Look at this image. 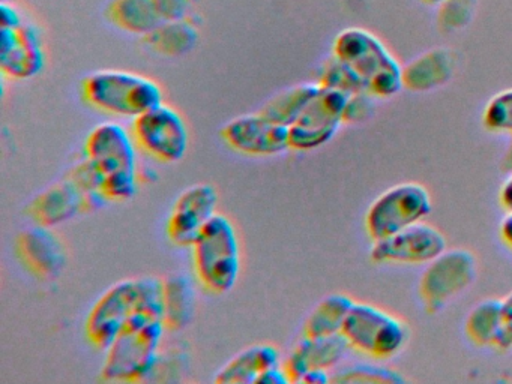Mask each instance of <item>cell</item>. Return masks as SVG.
Instances as JSON below:
<instances>
[{
    "mask_svg": "<svg viewBox=\"0 0 512 384\" xmlns=\"http://www.w3.org/2000/svg\"><path fill=\"white\" fill-rule=\"evenodd\" d=\"M329 381H332V377L326 369H311L301 378L299 383L325 384L329 383Z\"/></svg>",
    "mask_w": 512,
    "mask_h": 384,
    "instance_id": "cell-36",
    "label": "cell"
},
{
    "mask_svg": "<svg viewBox=\"0 0 512 384\" xmlns=\"http://www.w3.org/2000/svg\"><path fill=\"white\" fill-rule=\"evenodd\" d=\"M446 248L442 231L427 222H416L392 236L376 240L371 258L376 263L428 264Z\"/></svg>",
    "mask_w": 512,
    "mask_h": 384,
    "instance_id": "cell-11",
    "label": "cell"
},
{
    "mask_svg": "<svg viewBox=\"0 0 512 384\" xmlns=\"http://www.w3.org/2000/svg\"><path fill=\"white\" fill-rule=\"evenodd\" d=\"M478 263L472 252L463 248L445 249L428 263L419 279V297L428 314L442 311L455 297L475 282Z\"/></svg>",
    "mask_w": 512,
    "mask_h": 384,
    "instance_id": "cell-8",
    "label": "cell"
},
{
    "mask_svg": "<svg viewBox=\"0 0 512 384\" xmlns=\"http://www.w3.org/2000/svg\"><path fill=\"white\" fill-rule=\"evenodd\" d=\"M482 119L491 131L512 134V89L493 96L485 107Z\"/></svg>",
    "mask_w": 512,
    "mask_h": 384,
    "instance_id": "cell-29",
    "label": "cell"
},
{
    "mask_svg": "<svg viewBox=\"0 0 512 384\" xmlns=\"http://www.w3.org/2000/svg\"><path fill=\"white\" fill-rule=\"evenodd\" d=\"M505 170H512V147L509 149V152L506 153Z\"/></svg>",
    "mask_w": 512,
    "mask_h": 384,
    "instance_id": "cell-39",
    "label": "cell"
},
{
    "mask_svg": "<svg viewBox=\"0 0 512 384\" xmlns=\"http://www.w3.org/2000/svg\"><path fill=\"white\" fill-rule=\"evenodd\" d=\"M46 63L40 32L23 21L17 27L0 29V69L17 80L35 77Z\"/></svg>",
    "mask_w": 512,
    "mask_h": 384,
    "instance_id": "cell-14",
    "label": "cell"
},
{
    "mask_svg": "<svg viewBox=\"0 0 512 384\" xmlns=\"http://www.w3.org/2000/svg\"><path fill=\"white\" fill-rule=\"evenodd\" d=\"M20 263L41 279L56 278L67 264V251L58 236L44 225H35L17 236Z\"/></svg>",
    "mask_w": 512,
    "mask_h": 384,
    "instance_id": "cell-16",
    "label": "cell"
},
{
    "mask_svg": "<svg viewBox=\"0 0 512 384\" xmlns=\"http://www.w3.org/2000/svg\"><path fill=\"white\" fill-rule=\"evenodd\" d=\"M218 195L211 185L197 183L176 198L167 218V236L178 246H191L217 210Z\"/></svg>",
    "mask_w": 512,
    "mask_h": 384,
    "instance_id": "cell-13",
    "label": "cell"
},
{
    "mask_svg": "<svg viewBox=\"0 0 512 384\" xmlns=\"http://www.w3.org/2000/svg\"><path fill=\"white\" fill-rule=\"evenodd\" d=\"M319 84L323 87H329V89L340 90V92L349 96L356 95V93H368L358 75L346 63L337 59L334 54L323 65Z\"/></svg>",
    "mask_w": 512,
    "mask_h": 384,
    "instance_id": "cell-27",
    "label": "cell"
},
{
    "mask_svg": "<svg viewBox=\"0 0 512 384\" xmlns=\"http://www.w3.org/2000/svg\"><path fill=\"white\" fill-rule=\"evenodd\" d=\"M82 93L97 110L133 119L163 102V89L157 81L121 69L92 72L83 80Z\"/></svg>",
    "mask_w": 512,
    "mask_h": 384,
    "instance_id": "cell-5",
    "label": "cell"
},
{
    "mask_svg": "<svg viewBox=\"0 0 512 384\" xmlns=\"http://www.w3.org/2000/svg\"><path fill=\"white\" fill-rule=\"evenodd\" d=\"M85 209V192L73 179L67 177L38 194L29 203L26 213L35 224L52 228L62 222L70 221L79 213L85 212Z\"/></svg>",
    "mask_w": 512,
    "mask_h": 384,
    "instance_id": "cell-17",
    "label": "cell"
},
{
    "mask_svg": "<svg viewBox=\"0 0 512 384\" xmlns=\"http://www.w3.org/2000/svg\"><path fill=\"white\" fill-rule=\"evenodd\" d=\"M370 93H356L347 101L346 111H344V122H362L370 117L371 105Z\"/></svg>",
    "mask_w": 512,
    "mask_h": 384,
    "instance_id": "cell-32",
    "label": "cell"
},
{
    "mask_svg": "<svg viewBox=\"0 0 512 384\" xmlns=\"http://www.w3.org/2000/svg\"><path fill=\"white\" fill-rule=\"evenodd\" d=\"M163 21L184 20L193 6V0H152Z\"/></svg>",
    "mask_w": 512,
    "mask_h": 384,
    "instance_id": "cell-33",
    "label": "cell"
},
{
    "mask_svg": "<svg viewBox=\"0 0 512 384\" xmlns=\"http://www.w3.org/2000/svg\"><path fill=\"white\" fill-rule=\"evenodd\" d=\"M256 383L259 384H289L292 383L290 381L289 375L284 371L283 366L277 365L274 368H269L268 371L263 372L259 378H257Z\"/></svg>",
    "mask_w": 512,
    "mask_h": 384,
    "instance_id": "cell-34",
    "label": "cell"
},
{
    "mask_svg": "<svg viewBox=\"0 0 512 384\" xmlns=\"http://www.w3.org/2000/svg\"><path fill=\"white\" fill-rule=\"evenodd\" d=\"M500 203L508 212H512V174L500 189Z\"/></svg>",
    "mask_w": 512,
    "mask_h": 384,
    "instance_id": "cell-37",
    "label": "cell"
},
{
    "mask_svg": "<svg viewBox=\"0 0 512 384\" xmlns=\"http://www.w3.org/2000/svg\"><path fill=\"white\" fill-rule=\"evenodd\" d=\"M500 323L494 348L497 350H509L512 348V293L505 299H500Z\"/></svg>",
    "mask_w": 512,
    "mask_h": 384,
    "instance_id": "cell-31",
    "label": "cell"
},
{
    "mask_svg": "<svg viewBox=\"0 0 512 384\" xmlns=\"http://www.w3.org/2000/svg\"><path fill=\"white\" fill-rule=\"evenodd\" d=\"M353 303L355 300L346 294L334 293L323 297L305 320L304 329H302L304 336L319 338V336L340 335Z\"/></svg>",
    "mask_w": 512,
    "mask_h": 384,
    "instance_id": "cell-22",
    "label": "cell"
},
{
    "mask_svg": "<svg viewBox=\"0 0 512 384\" xmlns=\"http://www.w3.org/2000/svg\"><path fill=\"white\" fill-rule=\"evenodd\" d=\"M199 41V30L188 18L164 21L157 29L143 36V42L155 53L179 57L190 53Z\"/></svg>",
    "mask_w": 512,
    "mask_h": 384,
    "instance_id": "cell-23",
    "label": "cell"
},
{
    "mask_svg": "<svg viewBox=\"0 0 512 384\" xmlns=\"http://www.w3.org/2000/svg\"><path fill=\"white\" fill-rule=\"evenodd\" d=\"M319 90V83L296 84L272 96L259 111L272 122L290 128L299 119L307 105L313 101Z\"/></svg>",
    "mask_w": 512,
    "mask_h": 384,
    "instance_id": "cell-25",
    "label": "cell"
},
{
    "mask_svg": "<svg viewBox=\"0 0 512 384\" xmlns=\"http://www.w3.org/2000/svg\"><path fill=\"white\" fill-rule=\"evenodd\" d=\"M349 344L343 333L332 336H319V338H310L304 336L293 348L292 353L284 360V371L289 375L292 383H299L301 378L311 369H329L334 368L344 354H346Z\"/></svg>",
    "mask_w": 512,
    "mask_h": 384,
    "instance_id": "cell-18",
    "label": "cell"
},
{
    "mask_svg": "<svg viewBox=\"0 0 512 384\" xmlns=\"http://www.w3.org/2000/svg\"><path fill=\"white\" fill-rule=\"evenodd\" d=\"M500 299H485L470 309L466 333L479 347H494L500 323Z\"/></svg>",
    "mask_w": 512,
    "mask_h": 384,
    "instance_id": "cell-26",
    "label": "cell"
},
{
    "mask_svg": "<svg viewBox=\"0 0 512 384\" xmlns=\"http://www.w3.org/2000/svg\"><path fill=\"white\" fill-rule=\"evenodd\" d=\"M337 383H404L406 378L394 369L377 365H355L341 369L332 377Z\"/></svg>",
    "mask_w": 512,
    "mask_h": 384,
    "instance_id": "cell-28",
    "label": "cell"
},
{
    "mask_svg": "<svg viewBox=\"0 0 512 384\" xmlns=\"http://www.w3.org/2000/svg\"><path fill=\"white\" fill-rule=\"evenodd\" d=\"M455 71V56L446 48L422 54L403 69V86L415 92L443 86Z\"/></svg>",
    "mask_w": 512,
    "mask_h": 384,
    "instance_id": "cell-20",
    "label": "cell"
},
{
    "mask_svg": "<svg viewBox=\"0 0 512 384\" xmlns=\"http://www.w3.org/2000/svg\"><path fill=\"white\" fill-rule=\"evenodd\" d=\"M134 144L133 134L124 126L115 122L101 123L86 138V158L94 162L103 176L122 170L137 171Z\"/></svg>",
    "mask_w": 512,
    "mask_h": 384,
    "instance_id": "cell-15",
    "label": "cell"
},
{
    "mask_svg": "<svg viewBox=\"0 0 512 384\" xmlns=\"http://www.w3.org/2000/svg\"><path fill=\"white\" fill-rule=\"evenodd\" d=\"M430 212V192L424 185L416 182L398 183L371 203L365 215V227L368 236L376 242L421 222Z\"/></svg>",
    "mask_w": 512,
    "mask_h": 384,
    "instance_id": "cell-7",
    "label": "cell"
},
{
    "mask_svg": "<svg viewBox=\"0 0 512 384\" xmlns=\"http://www.w3.org/2000/svg\"><path fill=\"white\" fill-rule=\"evenodd\" d=\"M334 56L358 75L370 95L388 98L403 87V69L385 45L367 30H343L335 38Z\"/></svg>",
    "mask_w": 512,
    "mask_h": 384,
    "instance_id": "cell-3",
    "label": "cell"
},
{
    "mask_svg": "<svg viewBox=\"0 0 512 384\" xmlns=\"http://www.w3.org/2000/svg\"><path fill=\"white\" fill-rule=\"evenodd\" d=\"M227 146L248 156H274L290 149L289 128L257 113L242 114L221 129Z\"/></svg>",
    "mask_w": 512,
    "mask_h": 384,
    "instance_id": "cell-12",
    "label": "cell"
},
{
    "mask_svg": "<svg viewBox=\"0 0 512 384\" xmlns=\"http://www.w3.org/2000/svg\"><path fill=\"white\" fill-rule=\"evenodd\" d=\"M191 249L200 284L214 294L229 293L241 273V246L233 222L223 213H215Z\"/></svg>",
    "mask_w": 512,
    "mask_h": 384,
    "instance_id": "cell-2",
    "label": "cell"
},
{
    "mask_svg": "<svg viewBox=\"0 0 512 384\" xmlns=\"http://www.w3.org/2000/svg\"><path fill=\"white\" fill-rule=\"evenodd\" d=\"M196 291L188 276L170 275L163 279V321L172 332L185 329L193 320Z\"/></svg>",
    "mask_w": 512,
    "mask_h": 384,
    "instance_id": "cell-21",
    "label": "cell"
},
{
    "mask_svg": "<svg viewBox=\"0 0 512 384\" xmlns=\"http://www.w3.org/2000/svg\"><path fill=\"white\" fill-rule=\"evenodd\" d=\"M164 332L163 318L155 315L128 324L107 348L101 377L107 381L145 380L157 368Z\"/></svg>",
    "mask_w": 512,
    "mask_h": 384,
    "instance_id": "cell-4",
    "label": "cell"
},
{
    "mask_svg": "<svg viewBox=\"0 0 512 384\" xmlns=\"http://www.w3.org/2000/svg\"><path fill=\"white\" fill-rule=\"evenodd\" d=\"M146 315L163 318V279H124L104 291L92 306L85 321L86 338L94 347L107 350L128 324Z\"/></svg>",
    "mask_w": 512,
    "mask_h": 384,
    "instance_id": "cell-1",
    "label": "cell"
},
{
    "mask_svg": "<svg viewBox=\"0 0 512 384\" xmlns=\"http://www.w3.org/2000/svg\"><path fill=\"white\" fill-rule=\"evenodd\" d=\"M23 23L22 15L10 3L2 2L0 5V24L2 27H17Z\"/></svg>",
    "mask_w": 512,
    "mask_h": 384,
    "instance_id": "cell-35",
    "label": "cell"
},
{
    "mask_svg": "<svg viewBox=\"0 0 512 384\" xmlns=\"http://www.w3.org/2000/svg\"><path fill=\"white\" fill-rule=\"evenodd\" d=\"M341 333L350 348L374 359L394 356L410 335L403 320L379 306L362 302L353 303Z\"/></svg>",
    "mask_w": 512,
    "mask_h": 384,
    "instance_id": "cell-6",
    "label": "cell"
},
{
    "mask_svg": "<svg viewBox=\"0 0 512 384\" xmlns=\"http://www.w3.org/2000/svg\"><path fill=\"white\" fill-rule=\"evenodd\" d=\"M349 98L340 90L320 86L313 101L289 128L290 149L313 150L331 141L344 123Z\"/></svg>",
    "mask_w": 512,
    "mask_h": 384,
    "instance_id": "cell-10",
    "label": "cell"
},
{
    "mask_svg": "<svg viewBox=\"0 0 512 384\" xmlns=\"http://www.w3.org/2000/svg\"><path fill=\"white\" fill-rule=\"evenodd\" d=\"M280 353L271 344H256L244 348L233 356L215 375L218 384H250L257 378L278 365Z\"/></svg>",
    "mask_w": 512,
    "mask_h": 384,
    "instance_id": "cell-19",
    "label": "cell"
},
{
    "mask_svg": "<svg viewBox=\"0 0 512 384\" xmlns=\"http://www.w3.org/2000/svg\"><path fill=\"white\" fill-rule=\"evenodd\" d=\"M430 2H442V0H430Z\"/></svg>",
    "mask_w": 512,
    "mask_h": 384,
    "instance_id": "cell-40",
    "label": "cell"
},
{
    "mask_svg": "<svg viewBox=\"0 0 512 384\" xmlns=\"http://www.w3.org/2000/svg\"><path fill=\"white\" fill-rule=\"evenodd\" d=\"M137 191V171L122 170L104 176L101 192L109 201H127Z\"/></svg>",
    "mask_w": 512,
    "mask_h": 384,
    "instance_id": "cell-30",
    "label": "cell"
},
{
    "mask_svg": "<svg viewBox=\"0 0 512 384\" xmlns=\"http://www.w3.org/2000/svg\"><path fill=\"white\" fill-rule=\"evenodd\" d=\"M131 134L146 155L166 164L181 161L190 144L184 117L164 102L134 117Z\"/></svg>",
    "mask_w": 512,
    "mask_h": 384,
    "instance_id": "cell-9",
    "label": "cell"
},
{
    "mask_svg": "<svg viewBox=\"0 0 512 384\" xmlns=\"http://www.w3.org/2000/svg\"><path fill=\"white\" fill-rule=\"evenodd\" d=\"M107 17L118 29L139 36L148 35L164 23L152 0H112Z\"/></svg>",
    "mask_w": 512,
    "mask_h": 384,
    "instance_id": "cell-24",
    "label": "cell"
},
{
    "mask_svg": "<svg viewBox=\"0 0 512 384\" xmlns=\"http://www.w3.org/2000/svg\"><path fill=\"white\" fill-rule=\"evenodd\" d=\"M500 236L512 248V212H508V215L503 218L500 224Z\"/></svg>",
    "mask_w": 512,
    "mask_h": 384,
    "instance_id": "cell-38",
    "label": "cell"
}]
</instances>
